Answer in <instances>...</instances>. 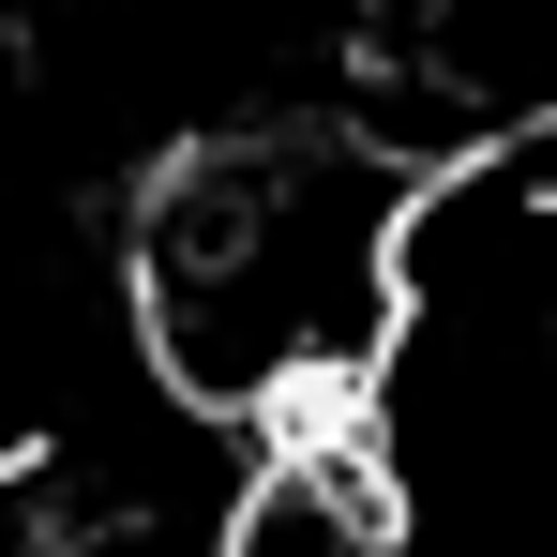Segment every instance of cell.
<instances>
[{
  "instance_id": "obj_2",
  "label": "cell",
  "mask_w": 557,
  "mask_h": 557,
  "mask_svg": "<svg viewBox=\"0 0 557 557\" xmlns=\"http://www.w3.org/2000/svg\"><path fill=\"white\" fill-rule=\"evenodd\" d=\"M61 557H196L166 512H61Z\"/></svg>"
},
{
  "instance_id": "obj_1",
  "label": "cell",
  "mask_w": 557,
  "mask_h": 557,
  "mask_svg": "<svg viewBox=\"0 0 557 557\" xmlns=\"http://www.w3.org/2000/svg\"><path fill=\"white\" fill-rule=\"evenodd\" d=\"M422 151L376 121H242L136 182L121 317L196 422H317L392 347V242Z\"/></svg>"
}]
</instances>
